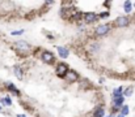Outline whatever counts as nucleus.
Returning a JSON list of instances; mask_svg holds the SVG:
<instances>
[{
	"instance_id": "f257e3e1",
	"label": "nucleus",
	"mask_w": 135,
	"mask_h": 117,
	"mask_svg": "<svg viewBox=\"0 0 135 117\" xmlns=\"http://www.w3.org/2000/svg\"><path fill=\"white\" fill-rule=\"evenodd\" d=\"M109 29H110L109 25H100L97 27V30H96V34L97 35H104V34H106L109 31Z\"/></svg>"
},
{
	"instance_id": "f03ea898",
	"label": "nucleus",
	"mask_w": 135,
	"mask_h": 117,
	"mask_svg": "<svg viewBox=\"0 0 135 117\" xmlns=\"http://www.w3.org/2000/svg\"><path fill=\"white\" fill-rule=\"evenodd\" d=\"M67 72H68V69H67V66H66L64 64H59V65H58V68H57V73H58L59 77L66 76Z\"/></svg>"
},
{
	"instance_id": "7ed1b4c3",
	"label": "nucleus",
	"mask_w": 135,
	"mask_h": 117,
	"mask_svg": "<svg viewBox=\"0 0 135 117\" xmlns=\"http://www.w3.org/2000/svg\"><path fill=\"white\" fill-rule=\"evenodd\" d=\"M66 78H67V81H70V82H75V81H77L79 76L75 72H72V70H68V72L66 73Z\"/></svg>"
},
{
	"instance_id": "20e7f679",
	"label": "nucleus",
	"mask_w": 135,
	"mask_h": 117,
	"mask_svg": "<svg viewBox=\"0 0 135 117\" xmlns=\"http://www.w3.org/2000/svg\"><path fill=\"white\" fill-rule=\"evenodd\" d=\"M16 47L18 50H21V51H29L30 50V44H28L26 42H17L16 43Z\"/></svg>"
},
{
	"instance_id": "39448f33",
	"label": "nucleus",
	"mask_w": 135,
	"mask_h": 117,
	"mask_svg": "<svg viewBox=\"0 0 135 117\" xmlns=\"http://www.w3.org/2000/svg\"><path fill=\"white\" fill-rule=\"evenodd\" d=\"M42 60L43 61H46V63H53V60H54V56H53V53L51 52H43L42 53Z\"/></svg>"
},
{
	"instance_id": "423d86ee",
	"label": "nucleus",
	"mask_w": 135,
	"mask_h": 117,
	"mask_svg": "<svg viewBox=\"0 0 135 117\" xmlns=\"http://www.w3.org/2000/svg\"><path fill=\"white\" fill-rule=\"evenodd\" d=\"M84 20H85V22H93V21L97 20V16L95 13H85Z\"/></svg>"
},
{
	"instance_id": "0eeeda50",
	"label": "nucleus",
	"mask_w": 135,
	"mask_h": 117,
	"mask_svg": "<svg viewBox=\"0 0 135 117\" xmlns=\"http://www.w3.org/2000/svg\"><path fill=\"white\" fill-rule=\"evenodd\" d=\"M117 25L118 26H126V25H129V18L127 17H119L117 20Z\"/></svg>"
},
{
	"instance_id": "6e6552de",
	"label": "nucleus",
	"mask_w": 135,
	"mask_h": 117,
	"mask_svg": "<svg viewBox=\"0 0 135 117\" xmlns=\"http://www.w3.org/2000/svg\"><path fill=\"white\" fill-rule=\"evenodd\" d=\"M113 104H114V109H117V108H122V105H123V96H121V98H116L114 99V101H113Z\"/></svg>"
},
{
	"instance_id": "1a4fd4ad",
	"label": "nucleus",
	"mask_w": 135,
	"mask_h": 117,
	"mask_svg": "<svg viewBox=\"0 0 135 117\" xmlns=\"http://www.w3.org/2000/svg\"><path fill=\"white\" fill-rule=\"evenodd\" d=\"M58 52H59V56H60L62 58L68 57V51H67V48H64V47H59V48H58Z\"/></svg>"
},
{
	"instance_id": "9d476101",
	"label": "nucleus",
	"mask_w": 135,
	"mask_h": 117,
	"mask_svg": "<svg viewBox=\"0 0 135 117\" xmlns=\"http://www.w3.org/2000/svg\"><path fill=\"white\" fill-rule=\"evenodd\" d=\"M15 76H16L18 79L22 78V70H21L20 66H15Z\"/></svg>"
},
{
	"instance_id": "9b49d317",
	"label": "nucleus",
	"mask_w": 135,
	"mask_h": 117,
	"mask_svg": "<svg viewBox=\"0 0 135 117\" xmlns=\"http://www.w3.org/2000/svg\"><path fill=\"white\" fill-rule=\"evenodd\" d=\"M122 92H123V89H122V87H118V89L114 90L113 95H114V98H121V96H122Z\"/></svg>"
},
{
	"instance_id": "f8f14e48",
	"label": "nucleus",
	"mask_w": 135,
	"mask_h": 117,
	"mask_svg": "<svg viewBox=\"0 0 135 117\" xmlns=\"http://www.w3.org/2000/svg\"><path fill=\"white\" fill-rule=\"evenodd\" d=\"M93 117H104V109H102V108H98V109L95 112Z\"/></svg>"
},
{
	"instance_id": "ddd939ff",
	"label": "nucleus",
	"mask_w": 135,
	"mask_h": 117,
	"mask_svg": "<svg viewBox=\"0 0 135 117\" xmlns=\"http://www.w3.org/2000/svg\"><path fill=\"white\" fill-rule=\"evenodd\" d=\"M8 89H9V90H12L15 95H18V94H20V91H18V90H17V89H16L12 83H8Z\"/></svg>"
},
{
	"instance_id": "4468645a",
	"label": "nucleus",
	"mask_w": 135,
	"mask_h": 117,
	"mask_svg": "<svg viewBox=\"0 0 135 117\" xmlns=\"http://www.w3.org/2000/svg\"><path fill=\"white\" fill-rule=\"evenodd\" d=\"M2 103H3L4 105H11V104H12V101H11V98H9V96L2 99Z\"/></svg>"
},
{
	"instance_id": "2eb2a0df",
	"label": "nucleus",
	"mask_w": 135,
	"mask_h": 117,
	"mask_svg": "<svg viewBox=\"0 0 135 117\" xmlns=\"http://www.w3.org/2000/svg\"><path fill=\"white\" fill-rule=\"evenodd\" d=\"M80 18H81V12H76V13L72 14V20H75V21L80 20Z\"/></svg>"
},
{
	"instance_id": "dca6fc26",
	"label": "nucleus",
	"mask_w": 135,
	"mask_h": 117,
	"mask_svg": "<svg viewBox=\"0 0 135 117\" xmlns=\"http://www.w3.org/2000/svg\"><path fill=\"white\" fill-rule=\"evenodd\" d=\"M129 113V107H127V105H122V116H126Z\"/></svg>"
},
{
	"instance_id": "f3484780",
	"label": "nucleus",
	"mask_w": 135,
	"mask_h": 117,
	"mask_svg": "<svg viewBox=\"0 0 135 117\" xmlns=\"http://www.w3.org/2000/svg\"><path fill=\"white\" fill-rule=\"evenodd\" d=\"M125 12H127V13H129V12H131V3L130 2H126L125 3Z\"/></svg>"
},
{
	"instance_id": "a211bd4d",
	"label": "nucleus",
	"mask_w": 135,
	"mask_h": 117,
	"mask_svg": "<svg viewBox=\"0 0 135 117\" xmlns=\"http://www.w3.org/2000/svg\"><path fill=\"white\" fill-rule=\"evenodd\" d=\"M131 94H132V87H127L125 90V96H130Z\"/></svg>"
},
{
	"instance_id": "6ab92c4d",
	"label": "nucleus",
	"mask_w": 135,
	"mask_h": 117,
	"mask_svg": "<svg viewBox=\"0 0 135 117\" xmlns=\"http://www.w3.org/2000/svg\"><path fill=\"white\" fill-rule=\"evenodd\" d=\"M98 50V46L97 44H92L91 47H89V51H92V52H96Z\"/></svg>"
},
{
	"instance_id": "aec40b11",
	"label": "nucleus",
	"mask_w": 135,
	"mask_h": 117,
	"mask_svg": "<svg viewBox=\"0 0 135 117\" xmlns=\"http://www.w3.org/2000/svg\"><path fill=\"white\" fill-rule=\"evenodd\" d=\"M24 33V30H20V31H13L12 33V35H20V34H22Z\"/></svg>"
},
{
	"instance_id": "412c9836",
	"label": "nucleus",
	"mask_w": 135,
	"mask_h": 117,
	"mask_svg": "<svg viewBox=\"0 0 135 117\" xmlns=\"http://www.w3.org/2000/svg\"><path fill=\"white\" fill-rule=\"evenodd\" d=\"M17 117H25V116H24V114H18Z\"/></svg>"
},
{
	"instance_id": "4be33fe9",
	"label": "nucleus",
	"mask_w": 135,
	"mask_h": 117,
	"mask_svg": "<svg viewBox=\"0 0 135 117\" xmlns=\"http://www.w3.org/2000/svg\"><path fill=\"white\" fill-rule=\"evenodd\" d=\"M117 117H125V116H122V114H118V116H117Z\"/></svg>"
},
{
	"instance_id": "5701e85b",
	"label": "nucleus",
	"mask_w": 135,
	"mask_h": 117,
	"mask_svg": "<svg viewBox=\"0 0 135 117\" xmlns=\"http://www.w3.org/2000/svg\"><path fill=\"white\" fill-rule=\"evenodd\" d=\"M109 117H113V114H110V116H109Z\"/></svg>"
},
{
	"instance_id": "b1692460",
	"label": "nucleus",
	"mask_w": 135,
	"mask_h": 117,
	"mask_svg": "<svg viewBox=\"0 0 135 117\" xmlns=\"http://www.w3.org/2000/svg\"><path fill=\"white\" fill-rule=\"evenodd\" d=\"M0 109H2V105H0Z\"/></svg>"
},
{
	"instance_id": "393cba45",
	"label": "nucleus",
	"mask_w": 135,
	"mask_h": 117,
	"mask_svg": "<svg viewBox=\"0 0 135 117\" xmlns=\"http://www.w3.org/2000/svg\"><path fill=\"white\" fill-rule=\"evenodd\" d=\"M134 5H135V3H134Z\"/></svg>"
}]
</instances>
